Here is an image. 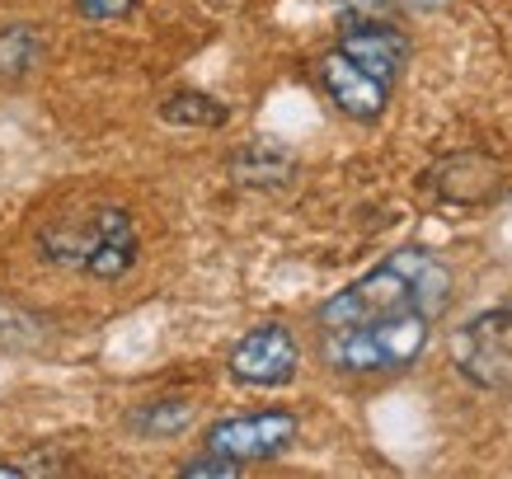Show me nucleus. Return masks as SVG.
Wrapping results in <instances>:
<instances>
[{
    "mask_svg": "<svg viewBox=\"0 0 512 479\" xmlns=\"http://www.w3.org/2000/svg\"><path fill=\"white\" fill-rule=\"evenodd\" d=\"M451 301V273L447 263L433 259L428 249H395L390 259H381L372 273H362L353 287H343L339 296H329L315 310L320 329H348L367 325V320H390V315H409L419 310L428 320H437Z\"/></svg>",
    "mask_w": 512,
    "mask_h": 479,
    "instance_id": "obj_1",
    "label": "nucleus"
},
{
    "mask_svg": "<svg viewBox=\"0 0 512 479\" xmlns=\"http://www.w3.org/2000/svg\"><path fill=\"white\" fill-rule=\"evenodd\" d=\"M428 329L433 320L409 310V315H390V320H367V325L325 329L320 353L343 376H381V371H404L414 357L428 348Z\"/></svg>",
    "mask_w": 512,
    "mask_h": 479,
    "instance_id": "obj_2",
    "label": "nucleus"
},
{
    "mask_svg": "<svg viewBox=\"0 0 512 479\" xmlns=\"http://www.w3.org/2000/svg\"><path fill=\"white\" fill-rule=\"evenodd\" d=\"M43 249L57 263L85 268L90 278H123L137 263V226L118 207H99L90 221H57L43 231Z\"/></svg>",
    "mask_w": 512,
    "mask_h": 479,
    "instance_id": "obj_3",
    "label": "nucleus"
},
{
    "mask_svg": "<svg viewBox=\"0 0 512 479\" xmlns=\"http://www.w3.org/2000/svg\"><path fill=\"white\" fill-rule=\"evenodd\" d=\"M451 362L456 371L484 390L512 386V301L475 315L470 325L451 334Z\"/></svg>",
    "mask_w": 512,
    "mask_h": 479,
    "instance_id": "obj_4",
    "label": "nucleus"
},
{
    "mask_svg": "<svg viewBox=\"0 0 512 479\" xmlns=\"http://www.w3.org/2000/svg\"><path fill=\"white\" fill-rule=\"evenodd\" d=\"M296 437V414L287 409H264V414H240V418H221L207 428V451L235 456V461H268L282 456Z\"/></svg>",
    "mask_w": 512,
    "mask_h": 479,
    "instance_id": "obj_5",
    "label": "nucleus"
},
{
    "mask_svg": "<svg viewBox=\"0 0 512 479\" xmlns=\"http://www.w3.org/2000/svg\"><path fill=\"white\" fill-rule=\"evenodd\" d=\"M296 371V339L287 325H259L231 348V376L240 386L273 390L287 386Z\"/></svg>",
    "mask_w": 512,
    "mask_h": 479,
    "instance_id": "obj_6",
    "label": "nucleus"
},
{
    "mask_svg": "<svg viewBox=\"0 0 512 479\" xmlns=\"http://www.w3.org/2000/svg\"><path fill=\"white\" fill-rule=\"evenodd\" d=\"M320 85H325L329 99H334L348 118H357V123H376V118L386 113L390 85L376 80L372 71H362L348 52H339V47H334L329 57H320Z\"/></svg>",
    "mask_w": 512,
    "mask_h": 479,
    "instance_id": "obj_7",
    "label": "nucleus"
},
{
    "mask_svg": "<svg viewBox=\"0 0 512 479\" xmlns=\"http://www.w3.org/2000/svg\"><path fill=\"white\" fill-rule=\"evenodd\" d=\"M339 52H348L362 71H372V76L386 80V85H395V76H400L404 62H409L404 33L390 29V24H376V19H357V24H348L343 38H339Z\"/></svg>",
    "mask_w": 512,
    "mask_h": 479,
    "instance_id": "obj_8",
    "label": "nucleus"
},
{
    "mask_svg": "<svg viewBox=\"0 0 512 479\" xmlns=\"http://www.w3.org/2000/svg\"><path fill=\"white\" fill-rule=\"evenodd\" d=\"M43 57V38L29 24H15V29H0V76H29Z\"/></svg>",
    "mask_w": 512,
    "mask_h": 479,
    "instance_id": "obj_9",
    "label": "nucleus"
},
{
    "mask_svg": "<svg viewBox=\"0 0 512 479\" xmlns=\"http://www.w3.org/2000/svg\"><path fill=\"white\" fill-rule=\"evenodd\" d=\"M160 118L165 123H193V127H221L226 123V109H221L217 99H207V94H170L165 104H160Z\"/></svg>",
    "mask_w": 512,
    "mask_h": 479,
    "instance_id": "obj_10",
    "label": "nucleus"
},
{
    "mask_svg": "<svg viewBox=\"0 0 512 479\" xmlns=\"http://www.w3.org/2000/svg\"><path fill=\"white\" fill-rule=\"evenodd\" d=\"M235 174L254 188H268V184H282V179L292 174V160L278 151H268V146H249V151L235 160Z\"/></svg>",
    "mask_w": 512,
    "mask_h": 479,
    "instance_id": "obj_11",
    "label": "nucleus"
},
{
    "mask_svg": "<svg viewBox=\"0 0 512 479\" xmlns=\"http://www.w3.org/2000/svg\"><path fill=\"white\" fill-rule=\"evenodd\" d=\"M188 418H193V404L188 400H165V404H146L132 423H137L141 433H179V428H188Z\"/></svg>",
    "mask_w": 512,
    "mask_h": 479,
    "instance_id": "obj_12",
    "label": "nucleus"
},
{
    "mask_svg": "<svg viewBox=\"0 0 512 479\" xmlns=\"http://www.w3.org/2000/svg\"><path fill=\"white\" fill-rule=\"evenodd\" d=\"M240 465H245V461H235V456H221V451H202L198 461H188L179 475H188V479H231V475H240Z\"/></svg>",
    "mask_w": 512,
    "mask_h": 479,
    "instance_id": "obj_13",
    "label": "nucleus"
},
{
    "mask_svg": "<svg viewBox=\"0 0 512 479\" xmlns=\"http://www.w3.org/2000/svg\"><path fill=\"white\" fill-rule=\"evenodd\" d=\"M137 0H76V10L85 19H118V15H127Z\"/></svg>",
    "mask_w": 512,
    "mask_h": 479,
    "instance_id": "obj_14",
    "label": "nucleus"
},
{
    "mask_svg": "<svg viewBox=\"0 0 512 479\" xmlns=\"http://www.w3.org/2000/svg\"><path fill=\"white\" fill-rule=\"evenodd\" d=\"M357 5H386V0H357Z\"/></svg>",
    "mask_w": 512,
    "mask_h": 479,
    "instance_id": "obj_15",
    "label": "nucleus"
}]
</instances>
